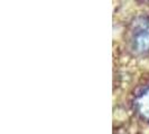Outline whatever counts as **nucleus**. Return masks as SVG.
Masks as SVG:
<instances>
[{
    "mask_svg": "<svg viewBox=\"0 0 149 134\" xmlns=\"http://www.w3.org/2000/svg\"><path fill=\"white\" fill-rule=\"evenodd\" d=\"M134 46L137 52H145L149 50V26H141L134 32Z\"/></svg>",
    "mask_w": 149,
    "mask_h": 134,
    "instance_id": "f257e3e1",
    "label": "nucleus"
}]
</instances>
